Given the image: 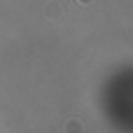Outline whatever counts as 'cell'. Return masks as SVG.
Wrapping results in <instances>:
<instances>
[{"mask_svg": "<svg viewBox=\"0 0 133 133\" xmlns=\"http://www.w3.org/2000/svg\"><path fill=\"white\" fill-rule=\"evenodd\" d=\"M65 133H82V124H79L77 119H70V122L65 124Z\"/></svg>", "mask_w": 133, "mask_h": 133, "instance_id": "1", "label": "cell"}, {"mask_svg": "<svg viewBox=\"0 0 133 133\" xmlns=\"http://www.w3.org/2000/svg\"><path fill=\"white\" fill-rule=\"evenodd\" d=\"M79 2H91V0H79Z\"/></svg>", "mask_w": 133, "mask_h": 133, "instance_id": "3", "label": "cell"}, {"mask_svg": "<svg viewBox=\"0 0 133 133\" xmlns=\"http://www.w3.org/2000/svg\"><path fill=\"white\" fill-rule=\"evenodd\" d=\"M47 14H49V16L61 14V5H54V2H51V5H47Z\"/></svg>", "mask_w": 133, "mask_h": 133, "instance_id": "2", "label": "cell"}]
</instances>
